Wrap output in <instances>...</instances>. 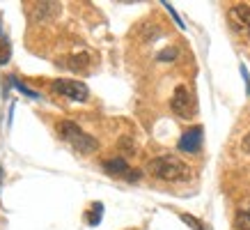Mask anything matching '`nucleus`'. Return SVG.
I'll return each mask as SVG.
<instances>
[{
	"instance_id": "a211bd4d",
	"label": "nucleus",
	"mask_w": 250,
	"mask_h": 230,
	"mask_svg": "<svg viewBox=\"0 0 250 230\" xmlns=\"http://www.w3.org/2000/svg\"><path fill=\"white\" fill-rule=\"evenodd\" d=\"M140 177V170H129L126 173V180H138Z\"/></svg>"
},
{
	"instance_id": "20e7f679",
	"label": "nucleus",
	"mask_w": 250,
	"mask_h": 230,
	"mask_svg": "<svg viewBox=\"0 0 250 230\" xmlns=\"http://www.w3.org/2000/svg\"><path fill=\"white\" fill-rule=\"evenodd\" d=\"M51 90L67 97V99H74V101H85L90 97V90L83 81H67V78H60V81H53L51 83Z\"/></svg>"
},
{
	"instance_id": "9b49d317",
	"label": "nucleus",
	"mask_w": 250,
	"mask_h": 230,
	"mask_svg": "<svg viewBox=\"0 0 250 230\" xmlns=\"http://www.w3.org/2000/svg\"><path fill=\"white\" fill-rule=\"evenodd\" d=\"M12 58V44L7 37H0V65H7Z\"/></svg>"
},
{
	"instance_id": "1a4fd4ad",
	"label": "nucleus",
	"mask_w": 250,
	"mask_h": 230,
	"mask_svg": "<svg viewBox=\"0 0 250 230\" xmlns=\"http://www.w3.org/2000/svg\"><path fill=\"white\" fill-rule=\"evenodd\" d=\"M234 228H236V230H250V205L241 207V209L236 212Z\"/></svg>"
},
{
	"instance_id": "f03ea898",
	"label": "nucleus",
	"mask_w": 250,
	"mask_h": 230,
	"mask_svg": "<svg viewBox=\"0 0 250 230\" xmlns=\"http://www.w3.org/2000/svg\"><path fill=\"white\" fill-rule=\"evenodd\" d=\"M58 136H60L64 143H69V145L74 147L76 152H81V154H92L99 147L97 138L90 136V134H85L76 122H69V120L58 122Z\"/></svg>"
},
{
	"instance_id": "7ed1b4c3",
	"label": "nucleus",
	"mask_w": 250,
	"mask_h": 230,
	"mask_svg": "<svg viewBox=\"0 0 250 230\" xmlns=\"http://www.w3.org/2000/svg\"><path fill=\"white\" fill-rule=\"evenodd\" d=\"M228 21L229 28L241 35V37H250V7L246 2H236L228 9Z\"/></svg>"
},
{
	"instance_id": "aec40b11",
	"label": "nucleus",
	"mask_w": 250,
	"mask_h": 230,
	"mask_svg": "<svg viewBox=\"0 0 250 230\" xmlns=\"http://www.w3.org/2000/svg\"><path fill=\"white\" fill-rule=\"evenodd\" d=\"M2 175H5V168L0 166V182H2Z\"/></svg>"
},
{
	"instance_id": "6ab92c4d",
	"label": "nucleus",
	"mask_w": 250,
	"mask_h": 230,
	"mask_svg": "<svg viewBox=\"0 0 250 230\" xmlns=\"http://www.w3.org/2000/svg\"><path fill=\"white\" fill-rule=\"evenodd\" d=\"M243 150H246V152L250 154V131H248V136L243 138Z\"/></svg>"
},
{
	"instance_id": "39448f33",
	"label": "nucleus",
	"mask_w": 250,
	"mask_h": 230,
	"mask_svg": "<svg viewBox=\"0 0 250 230\" xmlns=\"http://www.w3.org/2000/svg\"><path fill=\"white\" fill-rule=\"evenodd\" d=\"M170 108L172 113H177L179 117H188L193 111V99H190V92L186 85H177L172 92V99H170Z\"/></svg>"
},
{
	"instance_id": "9d476101",
	"label": "nucleus",
	"mask_w": 250,
	"mask_h": 230,
	"mask_svg": "<svg viewBox=\"0 0 250 230\" xmlns=\"http://www.w3.org/2000/svg\"><path fill=\"white\" fill-rule=\"evenodd\" d=\"M101 216H104V205H101V203H94V205L90 207V212H87V223H90V226H97V223L101 221Z\"/></svg>"
},
{
	"instance_id": "6e6552de",
	"label": "nucleus",
	"mask_w": 250,
	"mask_h": 230,
	"mask_svg": "<svg viewBox=\"0 0 250 230\" xmlns=\"http://www.w3.org/2000/svg\"><path fill=\"white\" fill-rule=\"evenodd\" d=\"M104 170L106 173H110V175H122L126 177V173H129V163H126V159L124 157H115V159H108L104 161Z\"/></svg>"
},
{
	"instance_id": "dca6fc26",
	"label": "nucleus",
	"mask_w": 250,
	"mask_h": 230,
	"mask_svg": "<svg viewBox=\"0 0 250 230\" xmlns=\"http://www.w3.org/2000/svg\"><path fill=\"white\" fill-rule=\"evenodd\" d=\"M163 5H166V7H167V12L172 14V19H174V21H177V25H179V28H186V25H184V23H182V19H179V14L174 12V7H172V5H170V2H163Z\"/></svg>"
},
{
	"instance_id": "ddd939ff",
	"label": "nucleus",
	"mask_w": 250,
	"mask_h": 230,
	"mask_svg": "<svg viewBox=\"0 0 250 230\" xmlns=\"http://www.w3.org/2000/svg\"><path fill=\"white\" fill-rule=\"evenodd\" d=\"M179 219H182L186 226H190L193 230H209L205 223L200 221V219H195V216H190V214H179Z\"/></svg>"
},
{
	"instance_id": "2eb2a0df",
	"label": "nucleus",
	"mask_w": 250,
	"mask_h": 230,
	"mask_svg": "<svg viewBox=\"0 0 250 230\" xmlns=\"http://www.w3.org/2000/svg\"><path fill=\"white\" fill-rule=\"evenodd\" d=\"M174 58H177V48H166V51H161V53L156 55V60H159V62L174 60Z\"/></svg>"
},
{
	"instance_id": "4468645a",
	"label": "nucleus",
	"mask_w": 250,
	"mask_h": 230,
	"mask_svg": "<svg viewBox=\"0 0 250 230\" xmlns=\"http://www.w3.org/2000/svg\"><path fill=\"white\" fill-rule=\"evenodd\" d=\"M7 81H12V85H14L16 90H19V92H23V94H28L30 99H39V94H37V92H35V90H30V88H25V85H21V83H19V81H16L14 76H9Z\"/></svg>"
},
{
	"instance_id": "f257e3e1",
	"label": "nucleus",
	"mask_w": 250,
	"mask_h": 230,
	"mask_svg": "<svg viewBox=\"0 0 250 230\" xmlns=\"http://www.w3.org/2000/svg\"><path fill=\"white\" fill-rule=\"evenodd\" d=\"M147 170H149V175L163 180V182H184L190 177V168L179 157H172V154L152 159L147 163Z\"/></svg>"
},
{
	"instance_id": "423d86ee",
	"label": "nucleus",
	"mask_w": 250,
	"mask_h": 230,
	"mask_svg": "<svg viewBox=\"0 0 250 230\" xmlns=\"http://www.w3.org/2000/svg\"><path fill=\"white\" fill-rule=\"evenodd\" d=\"M60 14V2H35L30 9H28V16H30L32 23H44L51 21Z\"/></svg>"
},
{
	"instance_id": "0eeeda50",
	"label": "nucleus",
	"mask_w": 250,
	"mask_h": 230,
	"mask_svg": "<svg viewBox=\"0 0 250 230\" xmlns=\"http://www.w3.org/2000/svg\"><path fill=\"white\" fill-rule=\"evenodd\" d=\"M202 127H190L188 131H184V136L179 138V150L182 152H197L202 145Z\"/></svg>"
},
{
	"instance_id": "f3484780",
	"label": "nucleus",
	"mask_w": 250,
	"mask_h": 230,
	"mask_svg": "<svg viewBox=\"0 0 250 230\" xmlns=\"http://www.w3.org/2000/svg\"><path fill=\"white\" fill-rule=\"evenodd\" d=\"M241 74H243V78H246V92H250V78H248V71H246V67H241Z\"/></svg>"
},
{
	"instance_id": "f8f14e48",
	"label": "nucleus",
	"mask_w": 250,
	"mask_h": 230,
	"mask_svg": "<svg viewBox=\"0 0 250 230\" xmlns=\"http://www.w3.org/2000/svg\"><path fill=\"white\" fill-rule=\"evenodd\" d=\"M69 62H71V65H69L71 69H85V67H87V62H90V55H87V53L71 55V58H69Z\"/></svg>"
}]
</instances>
